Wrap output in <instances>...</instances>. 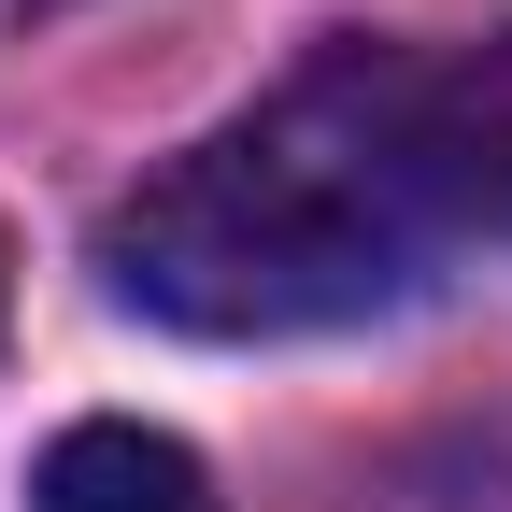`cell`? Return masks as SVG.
Returning <instances> with one entry per match:
<instances>
[{"instance_id":"6da1fadb","label":"cell","mask_w":512,"mask_h":512,"mask_svg":"<svg viewBox=\"0 0 512 512\" xmlns=\"http://www.w3.org/2000/svg\"><path fill=\"white\" fill-rule=\"evenodd\" d=\"M441 228L456 214L427 171V57L328 43L100 214V285L185 342H299L413 299Z\"/></svg>"},{"instance_id":"7a4b0ae2","label":"cell","mask_w":512,"mask_h":512,"mask_svg":"<svg viewBox=\"0 0 512 512\" xmlns=\"http://www.w3.org/2000/svg\"><path fill=\"white\" fill-rule=\"evenodd\" d=\"M427 171H441V214L456 228L512 242V29L427 72Z\"/></svg>"},{"instance_id":"3957f363","label":"cell","mask_w":512,"mask_h":512,"mask_svg":"<svg viewBox=\"0 0 512 512\" xmlns=\"http://www.w3.org/2000/svg\"><path fill=\"white\" fill-rule=\"evenodd\" d=\"M29 512H228V498H214V470L185 456L171 427H114L100 413V427H57Z\"/></svg>"},{"instance_id":"277c9868","label":"cell","mask_w":512,"mask_h":512,"mask_svg":"<svg viewBox=\"0 0 512 512\" xmlns=\"http://www.w3.org/2000/svg\"><path fill=\"white\" fill-rule=\"evenodd\" d=\"M43 15H72V0H0V29H43Z\"/></svg>"},{"instance_id":"5b68a950","label":"cell","mask_w":512,"mask_h":512,"mask_svg":"<svg viewBox=\"0 0 512 512\" xmlns=\"http://www.w3.org/2000/svg\"><path fill=\"white\" fill-rule=\"evenodd\" d=\"M0 313H15V256H0Z\"/></svg>"}]
</instances>
